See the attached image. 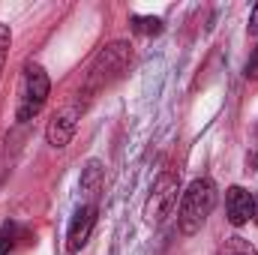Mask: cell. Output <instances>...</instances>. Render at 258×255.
<instances>
[{
    "mask_svg": "<svg viewBox=\"0 0 258 255\" xmlns=\"http://www.w3.org/2000/svg\"><path fill=\"white\" fill-rule=\"evenodd\" d=\"M216 207V183L210 177H198L189 183V189L183 192L180 207H177V231L183 237H192L201 231V225L207 222V216Z\"/></svg>",
    "mask_w": 258,
    "mask_h": 255,
    "instance_id": "6da1fadb",
    "label": "cell"
},
{
    "mask_svg": "<svg viewBox=\"0 0 258 255\" xmlns=\"http://www.w3.org/2000/svg\"><path fill=\"white\" fill-rule=\"evenodd\" d=\"M48 93H51L48 72H45L39 63H27L24 69H21V87H18V111H15L18 123L33 120V117L42 111Z\"/></svg>",
    "mask_w": 258,
    "mask_h": 255,
    "instance_id": "7a4b0ae2",
    "label": "cell"
},
{
    "mask_svg": "<svg viewBox=\"0 0 258 255\" xmlns=\"http://www.w3.org/2000/svg\"><path fill=\"white\" fill-rule=\"evenodd\" d=\"M177 192H180V177L174 171H162L153 186H150V195L144 201V222L147 225H159L177 204Z\"/></svg>",
    "mask_w": 258,
    "mask_h": 255,
    "instance_id": "3957f363",
    "label": "cell"
},
{
    "mask_svg": "<svg viewBox=\"0 0 258 255\" xmlns=\"http://www.w3.org/2000/svg\"><path fill=\"white\" fill-rule=\"evenodd\" d=\"M132 51L126 42H111L105 51L96 54V60L90 66V78H87V90H99L102 84H111L114 78H120L126 72Z\"/></svg>",
    "mask_w": 258,
    "mask_h": 255,
    "instance_id": "277c9868",
    "label": "cell"
},
{
    "mask_svg": "<svg viewBox=\"0 0 258 255\" xmlns=\"http://www.w3.org/2000/svg\"><path fill=\"white\" fill-rule=\"evenodd\" d=\"M96 204L93 201H87V204H81L78 210H75V216H72V222H69V231H66V249L69 255L81 252V246L90 240V234H93V225H96Z\"/></svg>",
    "mask_w": 258,
    "mask_h": 255,
    "instance_id": "5b68a950",
    "label": "cell"
},
{
    "mask_svg": "<svg viewBox=\"0 0 258 255\" xmlns=\"http://www.w3.org/2000/svg\"><path fill=\"white\" fill-rule=\"evenodd\" d=\"M78 114H81V108L78 105H66L60 111H54L51 114V120H48V126H45V138H48V144L51 147H66L69 141H72V135H75V123H78Z\"/></svg>",
    "mask_w": 258,
    "mask_h": 255,
    "instance_id": "8992f818",
    "label": "cell"
},
{
    "mask_svg": "<svg viewBox=\"0 0 258 255\" xmlns=\"http://www.w3.org/2000/svg\"><path fill=\"white\" fill-rule=\"evenodd\" d=\"M225 213H228V222H231L234 228L246 225V222L252 219V213H255V198H252V192H246L243 186H231V189L225 192Z\"/></svg>",
    "mask_w": 258,
    "mask_h": 255,
    "instance_id": "52a82bcc",
    "label": "cell"
},
{
    "mask_svg": "<svg viewBox=\"0 0 258 255\" xmlns=\"http://www.w3.org/2000/svg\"><path fill=\"white\" fill-rule=\"evenodd\" d=\"M99 189H102V165L96 159H90L84 165V171H81V192L90 195V198H96Z\"/></svg>",
    "mask_w": 258,
    "mask_h": 255,
    "instance_id": "ba28073f",
    "label": "cell"
},
{
    "mask_svg": "<svg viewBox=\"0 0 258 255\" xmlns=\"http://www.w3.org/2000/svg\"><path fill=\"white\" fill-rule=\"evenodd\" d=\"M21 237H24V231H21L18 222H3V228H0V255H9L18 246Z\"/></svg>",
    "mask_w": 258,
    "mask_h": 255,
    "instance_id": "9c48e42d",
    "label": "cell"
},
{
    "mask_svg": "<svg viewBox=\"0 0 258 255\" xmlns=\"http://www.w3.org/2000/svg\"><path fill=\"white\" fill-rule=\"evenodd\" d=\"M216 255H258V249L249 243V240H243L240 234H234V237H228V240L219 246Z\"/></svg>",
    "mask_w": 258,
    "mask_h": 255,
    "instance_id": "30bf717a",
    "label": "cell"
},
{
    "mask_svg": "<svg viewBox=\"0 0 258 255\" xmlns=\"http://www.w3.org/2000/svg\"><path fill=\"white\" fill-rule=\"evenodd\" d=\"M132 30L144 33V36H156V33H162V21L150 18V15H132Z\"/></svg>",
    "mask_w": 258,
    "mask_h": 255,
    "instance_id": "8fae6325",
    "label": "cell"
},
{
    "mask_svg": "<svg viewBox=\"0 0 258 255\" xmlns=\"http://www.w3.org/2000/svg\"><path fill=\"white\" fill-rule=\"evenodd\" d=\"M9 45H12V30H9V24H3V21H0V72H3V66H6Z\"/></svg>",
    "mask_w": 258,
    "mask_h": 255,
    "instance_id": "7c38bea8",
    "label": "cell"
},
{
    "mask_svg": "<svg viewBox=\"0 0 258 255\" xmlns=\"http://www.w3.org/2000/svg\"><path fill=\"white\" fill-rule=\"evenodd\" d=\"M249 33L258 36V6H252V12H249Z\"/></svg>",
    "mask_w": 258,
    "mask_h": 255,
    "instance_id": "4fadbf2b",
    "label": "cell"
},
{
    "mask_svg": "<svg viewBox=\"0 0 258 255\" xmlns=\"http://www.w3.org/2000/svg\"><path fill=\"white\" fill-rule=\"evenodd\" d=\"M252 222L258 225V201H255V213H252Z\"/></svg>",
    "mask_w": 258,
    "mask_h": 255,
    "instance_id": "5bb4252c",
    "label": "cell"
}]
</instances>
